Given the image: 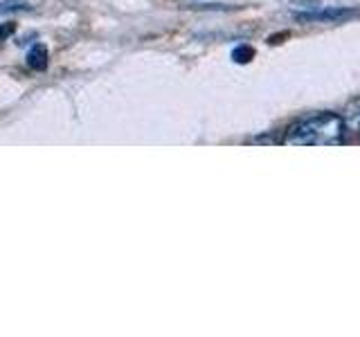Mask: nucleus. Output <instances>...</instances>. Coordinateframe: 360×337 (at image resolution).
Instances as JSON below:
<instances>
[{
    "instance_id": "nucleus-3",
    "label": "nucleus",
    "mask_w": 360,
    "mask_h": 337,
    "mask_svg": "<svg viewBox=\"0 0 360 337\" xmlns=\"http://www.w3.org/2000/svg\"><path fill=\"white\" fill-rule=\"evenodd\" d=\"M340 117H342V124H345V131H349L360 140V99L349 101Z\"/></svg>"
},
{
    "instance_id": "nucleus-7",
    "label": "nucleus",
    "mask_w": 360,
    "mask_h": 337,
    "mask_svg": "<svg viewBox=\"0 0 360 337\" xmlns=\"http://www.w3.org/2000/svg\"><path fill=\"white\" fill-rule=\"evenodd\" d=\"M14 32H16V25H14V22H3V25H0V43L7 41Z\"/></svg>"
},
{
    "instance_id": "nucleus-1",
    "label": "nucleus",
    "mask_w": 360,
    "mask_h": 337,
    "mask_svg": "<svg viewBox=\"0 0 360 337\" xmlns=\"http://www.w3.org/2000/svg\"><path fill=\"white\" fill-rule=\"evenodd\" d=\"M345 142V124L338 112H318L288 128L284 144L288 146H340Z\"/></svg>"
},
{
    "instance_id": "nucleus-6",
    "label": "nucleus",
    "mask_w": 360,
    "mask_h": 337,
    "mask_svg": "<svg viewBox=\"0 0 360 337\" xmlns=\"http://www.w3.org/2000/svg\"><path fill=\"white\" fill-rule=\"evenodd\" d=\"M30 5L25 0H3L0 3V14H7V11H18V9H27Z\"/></svg>"
},
{
    "instance_id": "nucleus-5",
    "label": "nucleus",
    "mask_w": 360,
    "mask_h": 337,
    "mask_svg": "<svg viewBox=\"0 0 360 337\" xmlns=\"http://www.w3.org/2000/svg\"><path fill=\"white\" fill-rule=\"evenodd\" d=\"M252 56H255V50L250 48V45H239V48H234L232 52V59L236 63H248V61H252Z\"/></svg>"
},
{
    "instance_id": "nucleus-2",
    "label": "nucleus",
    "mask_w": 360,
    "mask_h": 337,
    "mask_svg": "<svg viewBox=\"0 0 360 337\" xmlns=\"http://www.w3.org/2000/svg\"><path fill=\"white\" fill-rule=\"evenodd\" d=\"M354 11L352 9H313V11H307V14H300V20H313V22H338L347 16H352Z\"/></svg>"
},
{
    "instance_id": "nucleus-4",
    "label": "nucleus",
    "mask_w": 360,
    "mask_h": 337,
    "mask_svg": "<svg viewBox=\"0 0 360 337\" xmlns=\"http://www.w3.org/2000/svg\"><path fill=\"white\" fill-rule=\"evenodd\" d=\"M48 61H50V52L43 43H37L27 54V65L32 70H45V67H48Z\"/></svg>"
}]
</instances>
